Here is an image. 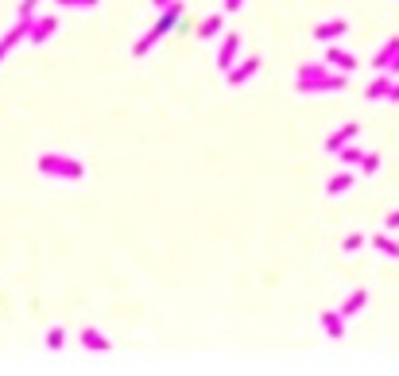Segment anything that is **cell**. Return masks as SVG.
Segmentation results:
<instances>
[{
	"mask_svg": "<svg viewBox=\"0 0 399 376\" xmlns=\"http://www.w3.org/2000/svg\"><path fill=\"white\" fill-rule=\"evenodd\" d=\"M179 20H182V0H171L167 8H159V20H155V28L147 31V35L140 39L136 47H132V55H136V59H144V55L152 51V47L159 43V39L167 35V31H174V28H179Z\"/></svg>",
	"mask_w": 399,
	"mask_h": 376,
	"instance_id": "6da1fadb",
	"label": "cell"
},
{
	"mask_svg": "<svg viewBox=\"0 0 399 376\" xmlns=\"http://www.w3.org/2000/svg\"><path fill=\"white\" fill-rule=\"evenodd\" d=\"M39 175H47V178H66V183H78V178H86V167H82L78 159H70V155L47 152V155H39Z\"/></svg>",
	"mask_w": 399,
	"mask_h": 376,
	"instance_id": "7a4b0ae2",
	"label": "cell"
},
{
	"mask_svg": "<svg viewBox=\"0 0 399 376\" xmlns=\"http://www.w3.org/2000/svg\"><path fill=\"white\" fill-rule=\"evenodd\" d=\"M349 86V74H342V70H326V74H318V78H295V93H342V89Z\"/></svg>",
	"mask_w": 399,
	"mask_h": 376,
	"instance_id": "3957f363",
	"label": "cell"
},
{
	"mask_svg": "<svg viewBox=\"0 0 399 376\" xmlns=\"http://www.w3.org/2000/svg\"><path fill=\"white\" fill-rule=\"evenodd\" d=\"M260 67H264V59H256V55H248L245 62H232V67L225 70V78H229V86H245V81H252L256 74H260Z\"/></svg>",
	"mask_w": 399,
	"mask_h": 376,
	"instance_id": "277c9868",
	"label": "cell"
},
{
	"mask_svg": "<svg viewBox=\"0 0 399 376\" xmlns=\"http://www.w3.org/2000/svg\"><path fill=\"white\" fill-rule=\"evenodd\" d=\"M31 20H35V16H31ZM31 20H23V16H20V20H16V28L0 35V62H4V55L12 51V47L20 43V39H28V31H31Z\"/></svg>",
	"mask_w": 399,
	"mask_h": 376,
	"instance_id": "5b68a950",
	"label": "cell"
},
{
	"mask_svg": "<svg viewBox=\"0 0 399 376\" xmlns=\"http://www.w3.org/2000/svg\"><path fill=\"white\" fill-rule=\"evenodd\" d=\"M240 47H245V39L237 35V31H229L225 35V43H221V51H218V67H221V74L237 62V55H240Z\"/></svg>",
	"mask_w": 399,
	"mask_h": 376,
	"instance_id": "8992f818",
	"label": "cell"
},
{
	"mask_svg": "<svg viewBox=\"0 0 399 376\" xmlns=\"http://www.w3.org/2000/svg\"><path fill=\"white\" fill-rule=\"evenodd\" d=\"M326 47H330V43H326ZM322 62H326L330 70H342V74H353V70H356V59H353L349 51H337V47H330Z\"/></svg>",
	"mask_w": 399,
	"mask_h": 376,
	"instance_id": "52a82bcc",
	"label": "cell"
},
{
	"mask_svg": "<svg viewBox=\"0 0 399 376\" xmlns=\"http://www.w3.org/2000/svg\"><path fill=\"white\" fill-rule=\"evenodd\" d=\"M356 136H361V125H342L337 132H330V136H326V152L334 155L337 148H345L349 140H356Z\"/></svg>",
	"mask_w": 399,
	"mask_h": 376,
	"instance_id": "ba28073f",
	"label": "cell"
},
{
	"mask_svg": "<svg viewBox=\"0 0 399 376\" xmlns=\"http://www.w3.org/2000/svg\"><path fill=\"white\" fill-rule=\"evenodd\" d=\"M55 31H58V20H55V16H43V20H31L28 39H31V43H47V39H51Z\"/></svg>",
	"mask_w": 399,
	"mask_h": 376,
	"instance_id": "9c48e42d",
	"label": "cell"
},
{
	"mask_svg": "<svg viewBox=\"0 0 399 376\" xmlns=\"http://www.w3.org/2000/svg\"><path fill=\"white\" fill-rule=\"evenodd\" d=\"M345 31H349L345 20H326V23H318V28H314V39H318V43H334V39H342Z\"/></svg>",
	"mask_w": 399,
	"mask_h": 376,
	"instance_id": "30bf717a",
	"label": "cell"
},
{
	"mask_svg": "<svg viewBox=\"0 0 399 376\" xmlns=\"http://www.w3.org/2000/svg\"><path fill=\"white\" fill-rule=\"evenodd\" d=\"M322 330H326L334 341H342V338H345V318H342V310H322Z\"/></svg>",
	"mask_w": 399,
	"mask_h": 376,
	"instance_id": "8fae6325",
	"label": "cell"
},
{
	"mask_svg": "<svg viewBox=\"0 0 399 376\" xmlns=\"http://www.w3.org/2000/svg\"><path fill=\"white\" fill-rule=\"evenodd\" d=\"M364 307H369V291H364V287H356L353 295H349V299H345L337 310H342V318H356Z\"/></svg>",
	"mask_w": 399,
	"mask_h": 376,
	"instance_id": "7c38bea8",
	"label": "cell"
},
{
	"mask_svg": "<svg viewBox=\"0 0 399 376\" xmlns=\"http://www.w3.org/2000/svg\"><path fill=\"white\" fill-rule=\"evenodd\" d=\"M82 346L94 349V353H105V349H109V338H105L101 330H94V326H86V330H82Z\"/></svg>",
	"mask_w": 399,
	"mask_h": 376,
	"instance_id": "4fadbf2b",
	"label": "cell"
},
{
	"mask_svg": "<svg viewBox=\"0 0 399 376\" xmlns=\"http://www.w3.org/2000/svg\"><path fill=\"white\" fill-rule=\"evenodd\" d=\"M392 81H395V78L388 74V70H380V78L369 86V93H364V97H369V101H384V97H388V89H392Z\"/></svg>",
	"mask_w": 399,
	"mask_h": 376,
	"instance_id": "5bb4252c",
	"label": "cell"
},
{
	"mask_svg": "<svg viewBox=\"0 0 399 376\" xmlns=\"http://www.w3.org/2000/svg\"><path fill=\"white\" fill-rule=\"evenodd\" d=\"M353 183H356V175H353V171H342V175H334V178L326 183V194H330V198H337V194H345Z\"/></svg>",
	"mask_w": 399,
	"mask_h": 376,
	"instance_id": "9a60e30c",
	"label": "cell"
},
{
	"mask_svg": "<svg viewBox=\"0 0 399 376\" xmlns=\"http://www.w3.org/2000/svg\"><path fill=\"white\" fill-rule=\"evenodd\" d=\"M221 23H225V12H218V16H210V20H202V23H198V31H194V35L206 43V39H213V35L221 31Z\"/></svg>",
	"mask_w": 399,
	"mask_h": 376,
	"instance_id": "2e32d148",
	"label": "cell"
},
{
	"mask_svg": "<svg viewBox=\"0 0 399 376\" xmlns=\"http://www.w3.org/2000/svg\"><path fill=\"white\" fill-rule=\"evenodd\" d=\"M395 51H399V39L392 35V39H388V43L376 51V59H372V67H376V70H388V62L395 59Z\"/></svg>",
	"mask_w": 399,
	"mask_h": 376,
	"instance_id": "e0dca14e",
	"label": "cell"
},
{
	"mask_svg": "<svg viewBox=\"0 0 399 376\" xmlns=\"http://www.w3.org/2000/svg\"><path fill=\"white\" fill-rule=\"evenodd\" d=\"M334 155H337V159H342V163H345V167H356V163H361V155H364V152H361V148H356V144H353V140H349V144H345V148H337Z\"/></svg>",
	"mask_w": 399,
	"mask_h": 376,
	"instance_id": "ac0fdd59",
	"label": "cell"
},
{
	"mask_svg": "<svg viewBox=\"0 0 399 376\" xmlns=\"http://www.w3.org/2000/svg\"><path fill=\"white\" fill-rule=\"evenodd\" d=\"M356 167H361V175H376L380 171V152H364Z\"/></svg>",
	"mask_w": 399,
	"mask_h": 376,
	"instance_id": "d6986e66",
	"label": "cell"
},
{
	"mask_svg": "<svg viewBox=\"0 0 399 376\" xmlns=\"http://www.w3.org/2000/svg\"><path fill=\"white\" fill-rule=\"evenodd\" d=\"M364 244H369V241H364V233H349V237H345V244H342V252H349V256H353V252H361V249H364Z\"/></svg>",
	"mask_w": 399,
	"mask_h": 376,
	"instance_id": "ffe728a7",
	"label": "cell"
},
{
	"mask_svg": "<svg viewBox=\"0 0 399 376\" xmlns=\"http://www.w3.org/2000/svg\"><path fill=\"white\" fill-rule=\"evenodd\" d=\"M372 244H376V249L384 252V256H392V260L399 256V244L392 241V237H376V241H372Z\"/></svg>",
	"mask_w": 399,
	"mask_h": 376,
	"instance_id": "44dd1931",
	"label": "cell"
},
{
	"mask_svg": "<svg viewBox=\"0 0 399 376\" xmlns=\"http://www.w3.org/2000/svg\"><path fill=\"white\" fill-rule=\"evenodd\" d=\"M326 70H330V67H326V62H306V67H303V70H298V74H295V78H318V74H326Z\"/></svg>",
	"mask_w": 399,
	"mask_h": 376,
	"instance_id": "7402d4cb",
	"label": "cell"
},
{
	"mask_svg": "<svg viewBox=\"0 0 399 376\" xmlns=\"http://www.w3.org/2000/svg\"><path fill=\"white\" fill-rule=\"evenodd\" d=\"M47 346H51V349H62V346H66V330H62V326L47 330Z\"/></svg>",
	"mask_w": 399,
	"mask_h": 376,
	"instance_id": "603a6c76",
	"label": "cell"
},
{
	"mask_svg": "<svg viewBox=\"0 0 399 376\" xmlns=\"http://www.w3.org/2000/svg\"><path fill=\"white\" fill-rule=\"evenodd\" d=\"M58 8H94L97 0H55Z\"/></svg>",
	"mask_w": 399,
	"mask_h": 376,
	"instance_id": "cb8c5ba5",
	"label": "cell"
},
{
	"mask_svg": "<svg viewBox=\"0 0 399 376\" xmlns=\"http://www.w3.org/2000/svg\"><path fill=\"white\" fill-rule=\"evenodd\" d=\"M35 8H39V0H20V16H23V20H31Z\"/></svg>",
	"mask_w": 399,
	"mask_h": 376,
	"instance_id": "d4e9b609",
	"label": "cell"
},
{
	"mask_svg": "<svg viewBox=\"0 0 399 376\" xmlns=\"http://www.w3.org/2000/svg\"><path fill=\"white\" fill-rule=\"evenodd\" d=\"M384 225H388V233H395V229H399V210H392V214L384 217Z\"/></svg>",
	"mask_w": 399,
	"mask_h": 376,
	"instance_id": "484cf974",
	"label": "cell"
},
{
	"mask_svg": "<svg viewBox=\"0 0 399 376\" xmlns=\"http://www.w3.org/2000/svg\"><path fill=\"white\" fill-rule=\"evenodd\" d=\"M388 74H392V78H399V51H395V59L388 62Z\"/></svg>",
	"mask_w": 399,
	"mask_h": 376,
	"instance_id": "4316f807",
	"label": "cell"
},
{
	"mask_svg": "<svg viewBox=\"0 0 399 376\" xmlns=\"http://www.w3.org/2000/svg\"><path fill=\"white\" fill-rule=\"evenodd\" d=\"M245 8V0H225V12H240Z\"/></svg>",
	"mask_w": 399,
	"mask_h": 376,
	"instance_id": "83f0119b",
	"label": "cell"
},
{
	"mask_svg": "<svg viewBox=\"0 0 399 376\" xmlns=\"http://www.w3.org/2000/svg\"><path fill=\"white\" fill-rule=\"evenodd\" d=\"M384 101H399V81H392V89H388V97Z\"/></svg>",
	"mask_w": 399,
	"mask_h": 376,
	"instance_id": "f1b7e54d",
	"label": "cell"
},
{
	"mask_svg": "<svg viewBox=\"0 0 399 376\" xmlns=\"http://www.w3.org/2000/svg\"><path fill=\"white\" fill-rule=\"evenodd\" d=\"M171 4V0H152V8H155V12H159V8H167Z\"/></svg>",
	"mask_w": 399,
	"mask_h": 376,
	"instance_id": "f546056e",
	"label": "cell"
}]
</instances>
